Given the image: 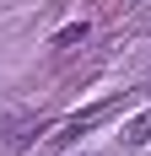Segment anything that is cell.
<instances>
[{"mask_svg": "<svg viewBox=\"0 0 151 156\" xmlns=\"http://www.w3.org/2000/svg\"><path fill=\"white\" fill-rule=\"evenodd\" d=\"M119 140H124V151H146V145H151V113H140V119H130Z\"/></svg>", "mask_w": 151, "mask_h": 156, "instance_id": "2", "label": "cell"}, {"mask_svg": "<svg viewBox=\"0 0 151 156\" xmlns=\"http://www.w3.org/2000/svg\"><path fill=\"white\" fill-rule=\"evenodd\" d=\"M124 108V97H108V102H97V108H87V113H76V119H65L54 135H49V145H70L76 135H87L92 124H103V119H113V113Z\"/></svg>", "mask_w": 151, "mask_h": 156, "instance_id": "1", "label": "cell"}, {"mask_svg": "<svg viewBox=\"0 0 151 156\" xmlns=\"http://www.w3.org/2000/svg\"><path fill=\"white\" fill-rule=\"evenodd\" d=\"M81 156H87V151H81Z\"/></svg>", "mask_w": 151, "mask_h": 156, "instance_id": "4", "label": "cell"}, {"mask_svg": "<svg viewBox=\"0 0 151 156\" xmlns=\"http://www.w3.org/2000/svg\"><path fill=\"white\" fill-rule=\"evenodd\" d=\"M76 43H87V22H70V27H60V32H54V43H49V48H54V54H70Z\"/></svg>", "mask_w": 151, "mask_h": 156, "instance_id": "3", "label": "cell"}]
</instances>
